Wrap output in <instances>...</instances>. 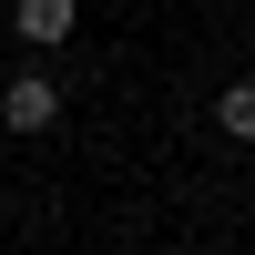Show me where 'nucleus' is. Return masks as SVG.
<instances>
[{
	"instance_id": "f257e3e1",
	"label": "nucleus",
	"mask_w": 255,
	"mask_h": 255,
	"mask_svg": "<svg viewBox=\"0 0 255 255\" xmlns=\"http://www.w3.org/2000/svg\"><path fill=\"white\" fill-rule=\"evenodd\" d=\"M0 123H10V133H51L61 123V82L51 72H10L0 82Z\"/></svg>"
},
{
	"instance_id": "f03ea898",
	"label": "nucleus",
	"mask_w": 255,
	"mask_h": 255,
	"mask_svg": "<svg viewBox=\"0 0 255 255\" xmlns=\"http://www.w3.org/2000/svg\"><path fill=\"white\" fill-rule=\"evenodd\" d=\"M10 20H20V41H72V20H82V0H10Z\"/></svg>"
},
{
	"instance_id": "7ed1b4c3",
	"label": "nucleus",
	"mask_w": 255,
	"mask_h": 255,
	"mask_svg": "<svg viewBox=\"0 0 255 255\" xmlns=\"http://www.w3.org/2000/svg\"><path fill=\"white\" fill-rule=\"evenodd\" d=\"M215 133L225 143H255V82H225L215 92Z\"/></svg>"
}]
</instances>
